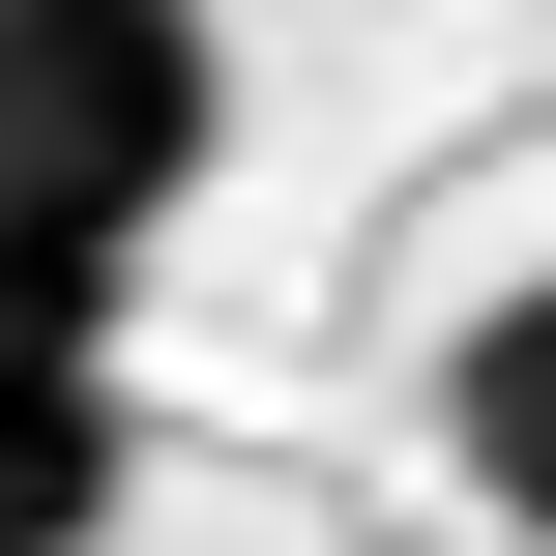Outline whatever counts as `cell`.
<instances>
[{
    "mask_svg": "<svg viewBox=\"0 0 556 556\" xmlns=\"http://www.w3.org/2000/svg\"><path fill=\"white\" fill-rule=\"evenodd\" d=\"M205 176H235V0H0V205L147 264Z\"/></svg>",
    "mask_w": 556,
    "mask_h": 556,
    "instance_id": "6da1fadb",
    "label": "cell"
},
{
    "mask_svg": "<svg viewBox=\"0 0 556 556\" xmlns=\"http://www.w3.org/2000/svg\"><path fill=\"white\" fill-rule=\"evenodd\" d=\"M117 498H147L117 352H0V556H117Z\"/></svg>",
    "mask_w": 556,
    "mask_h": 556,
    "instance_id": "7a4b0ae2",
    "label": "cell"
},
{
    "mask_svg": "<svg viewBox=\"0 0 556 556\" xmlns=\"http://www.w3.org/2000/svg\"><path fill=\"white\" fill-rule=\"evenodd\" d=\"M440 469L556 556V264H528V293H469V352H440Z\"/></svg>",
    "mask_w": 556,
    "mask_h": 556,
    "instance_id": "3957f363",
    "label": "cell"
},
{
    "mask_svg": "<svg viewBox=\"0 0 556 556\" xmlns=\"http://www.w3.org/2000/svg\"><path fill=\"white\" fill-rule=\"evenodd\" d=\"M117 293H147L117 235H59V205H0V352H117Z\"/></svg>",
    "mask_w": 556,
    "mask_h": 556,
    "instance_id": "277c9868",
    "label": "cell"
}]
</instances>
